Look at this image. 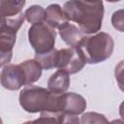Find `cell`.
Instances as JSON below:
<instances>
[{
    "instance_id": "obj_10",
    "label": "cell",
    "mask_w": 124,
    "mask_h": 124,
    "mask_svg": "<svg viewBox=\"0 0 124 124\" xmlns=\"http://www.w3.org/2000/svg\"><path fill=\"white\" fill-rule=\"evenodd\" d=\"M70 86L69 75L61 70H57L50 76L47 81V89L54 94L66 93Z\"/></svg>"
},
{
    "instance_id": "obj_3",
    "label": "cell",
    "mask_w": 124,
    "mask_h": 124,
    "mask_svg": "<svg viewBox=\"0 0 124 124\" xmlns=\"http://www.w3.org/2000/svg\"><path fill=\"white\" fill-rule=\"evenodd\" d=\"M78 47L88 64L101 63L110 57L114 48L112 37L106 32H98L92 36H84Z\"/></svg>"
},
{
    "instance_id": "obj_9",
    "label": "cell",
    "mask_w": 124,
    "mask_h": 124,
    "mask_svg": "<svg viewBox=\"0 0 124 124\" xmlns=\"http://www.w3.org/2000/svg\"><path fill=\"white\" fill-rule=\"evenodd\" d=\"M58 32L62 41L70 47L78 46L80 41L85 36L78 26L73 23H70L69 21L65 22L62 26H60L58 28Z\"/></svg>"
},
{
    "instance_id": "obj_7",
    "label": "cell",
    "mask_w": 124,
    "mask_h": 124,
    "mask_svg": "<svg viewBox=\"0 0 124 124\" xmlns=\"http://www.w3.org/2000/svg\"><path fill=\"white\" fill-rule=\"evenodd\" d=\"M0 83L8 90H18L26 85L24 71L19 64H8L4 66L0 73Z\"/></svg>"
},
{
    "instance_id": "obj_20",
    "label": "cell",
    "mask_w": 124,
    "mask_h": 124,
    "mask_svg": "<svg viewBox=\"0 0 124 124\" xmlns=\"http://www.w3.org/2000/svg\"><path fill=\"white\" fill-rule=\"evenodd\" d=\"M13 57V52H5L0 50V67L8 65Z\"/></svg>"
},
{
    "instance_id": "obj_16",
    "label": "cell",
    "mask_w": 124,
    "mask_h": 124,
    "mask_svg": "<svg viewBox=\"0 0 124 124\" xmlns=\"http://www.w3.org/2000/svg\"><path fill=\"white\" fill-rule=\"evenodd\" d=\"M63 112H41L38 119L32 120V124H62Z\"/></svg>"
},
{
    "instance_id": "obj_24",
    "label": "cell",
    "mask_w": 124,
    "mask_h": 124,
    "mask_svg": "<svg viewBox=\"0 0 124 124\" xmlns=\"http://www.w3.org/2000/svg\"><path fill=\"white\" fill-rule=\"evenodd\" d=\"M0 124H3V121H2V119H1V117H0Z\"/></svg>"
},
{
    "instance_id": "obj_15",
    "label": "cell",
    "mask_w": 124,
    "mask_h": 124,
    "mask_svg": "<svg viewBox=\"0 0 124 124\" xmlns=\"http://www.w3.org/2000/svg\"><path fill=\"white\" fill-rule=\"evenodd\" d=\"M23 15H24V18L29 23H32V24L45 21V9L40 5L30 6Z\"/></svg>"
},
{
    "instance_id": "obj_18",
    "label": "cell",
    "mask_w": 124,
    "mask_h": 124,
    "mask_svg": "<svg viewBox=\"0 0 124 124\" xmlns=\"http://www.w3.org/2000/svg\"><path fill=\"white\" fill-rule=\"evenodd\" d=\"M111 23L112 26L119 30L120 32H123V24H124V19H123V10H118L112 14L111 16Z\"/></svg>"
},
{
    "instance_id": "obj_1",
    "label": "cell",
    "mask_w": 124,
    "mask_h": 124,
    "mask_svg": "<svg viewBox=\"0 0 124 124\" xmlns=\"http://www.w3.org/2000/svg\"><path fill=\"white\" fill-rule=\"evenodd\" d=\"M62 9L67 21L76 22L84 35L100 31L104 17L102 1H68Z\"/></svg>"
},
{
    "instance_id": "obj_2",
    "label": "cell",
    "mask_w": 124,
    "mask_h": 124,
    "mask_svg": "<svg viewBox=\"0 0 124 124\" xmlns=\"http://www.w3.org/2000/svg\"><path fill=\"white\" fill-rule=\"evenodd\" d=\"M18 100L21 108L30 113L62 111V94L51 93L44 87L28 85L20 91Z\"/></svg>"
},
{
    "instance_id": "obj_4",
    "label": "cell",
    "mask_w": 124,
    "mask_h": 124,
    "mask_svg": "<svg viewBox=\"0 0 124 124\" xmlns=\"http://www.w3.org/2000/svg\"><path fill=\"white\" fill-rule=\"evenodd\" d=\"M56 31L45 21L32 24L28 29V40L36 54H43L54 48Z\"/></svg>"
},
{
    "instance_id": "obj_22",
    "label": "cell",
    "mask_w": 124,
    "mask_h": 124,
    "mask_svg": "<svg viewBox=\"0 0 124 124\" xmlns=\"http://www.w3.org/2000/svg\"><path fill=\"white\" fill-rule=\"evenodd\" d=\"M108 124H124V122L121 119H114V120L108 122Z\"/></svg>"
},
{
    "instance_id": "obj_5",
    "label": "cell",
    "mask_w": 124,
    "mask_h": 124,
    "mask_svg": "<svg viewBox=\"0 0 124 124\" xmlns=\"http://www.w3.org/2000/svg\"><path fill=\"white\" fill-rule=\"evenodd\" d=\"M85 64L86 62L78 47H67L58 50L56 68L68 75L79 72Z\"/></svg>"
},
{
    "instance_id": "obj_11",
    "label": "cell",
    "mask_w": 124,
    "mask_h": 124,
    "mask_svg": "<svg viewBox=\"0 0 124 124\" xmlns=\"http://www.w3.org/2000/svg\"><path fill=\"white\" fill-rule=\"evenodd\" d=\"M45 22L54 29H58L65 22H67L63 9L60 5L50 4L46 7V9H45Z\"/></svg>"
},
{
    "instance_id": "obj_17",
    "label": "cell",
    "mask_w": 124,
    "mask_h": 124,
    "mask_svg": "<svg viewBox=\"0 0 124 124\" xmlns=\"http://www.w3.org/2000/svg\"><path fill=\"white\" fill-rule=\"evenodd\" d=\"M79 123L81 124H108V120L107 117L99 112L88 111L82 114L79 119Z\"/></svg>"
},
{
    "instance_id": "obj_21",
    "label": "cell",
    "mask_w": 124,
    "mask_h": 124,
    "mask_svg": "<svg viewBox=\"0 0 124 124\" xmlns=\"http://www.w3.org/2000/svg\"><path fill=\"white\" fill-rule=\"evenodd\" d=\"M7 17H5V16H3L1 14H0V27L2 26V25H4L5 23H6V21H7Z\"/></svg>"
},
{
    "instance_id": "obj_14",
    "label": "cell",
    "mask_w": 124,
    "mask_h": 124,
    "mask_svg": "<svg viewBox=\"0 0 124 124\" xmlns=\"http://www.w3.org/2000/svg\"><path fill=\"white\" fill-rule=\"evenodd\" d=\"M57 53H58V49L53 48L52 50L43 53V54H35L34 59L39 63V65L42 67V69L49 70L52 68H56Z\"/></svg>"
},
{
    "instance_id": "obj_13",
    "label": "cell",
    "mask_w": 124,
    "mask_h": 124,
    "mask_svg": "<svg viewBox=\"0 0 124 124\" xmlns=\"http://www.w3.org/2000/svg\"><path fill=\"white\" fill-rule=\"evenodd\" d=\"M24 5V0H0V14L7 18L14 17L21 13Z\"/></svg>"
},
{
    "instance_id": "obj_12",
    "label": "cell",
    "mask_w": 124,
    "mask_h": 124,
    "mask_svg": "<svg viewBox=\"0 0 124 124\" xmlns=\"http://www.w3.org/2000/svg\"><path fill=\"white\" fill-rule=\"evenodd\" d=\"M24 71L25 78H26V85L32 84L39 80L42 76V67L35 59H28L19 64Z\"/></svg>"
},
{
    "instance_id": "obj_8",
    "label": "cell",
    "mask_w": 124,
    "mask_h": 124,
    "mask_svg": "<svg viewBox=\"0 0 124 124\" xmlns=\"http://www.w3.org/2000/svg\"><path fill=\"white\" fill-rule=\"evenodd\" d=\"M86 108L85 99L75 92L62 94V111L66 114L78 115L81 114Z\"/></svg>"
},
{
    "instance_id": "obj_23",
    "label": "cell",
    "mask_w": 124,
    "mask_h": 124,
    "mask_svg": "<svg viewBox=\"0 0 124 124\" xmlns=\"http://www.w3.org/2000/svg\"><path fill=\"white\" fill-rule=\"evenodd\" d=\"M22 124H32V121H26V122H24Z\"/></svg>"
},
{
    "instance_id": "obj_19",
    "label": "cell",
    "mask_w": 124,
    "mask_h": 124,
    "mask_svg": "<svg viewBox=\"0 0 124 124\" xmlns=\"http://www.w3.org/2000/svg\"><path fill=\"white\" fill-rule=\"evenodd\" d=\"M62 124H79V118L77 115H71L63 113Z\"/></svg>"
},
{
    "instance_id": "obj_6",
    "label": "cell",
    "mask_w": 124,
    "mask_h": 124,
    "mask_svg": "<svg viewBox=\"0 0 124 124\" xmlns=\"http://www.w3.org/2000/svg\"><path fill=\"white\" fill-rule=\"evenodd\" d=\"M24 15H19L10 17L6 23L0 27V50L5 52H13L14 46L16 40V33L24 21Z\"/></svg>"
},
{
    "instance_id": "obj_25",
    "label": "cell",
    "mask_w": 124,
    "mask_h": 124,
    "mask_svg": "<svg viewBox=\"0 0 124 124\" xmlns=\"http://www.w3.org/2000/svg\"><path fill=\"white\" fill-rule=\"evenodd\" d=\"M79 124H81V123H79Z\"/></svg>"
}]
</instances>
